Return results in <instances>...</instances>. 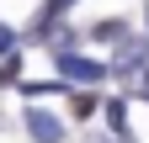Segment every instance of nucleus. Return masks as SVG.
<instances>
[{
    "instance_id": "obj_7",
    "label": "nucleus",
    "mask_w": 149,
    "mask_h": 143,
    "mask_svg": "<svg viewBox=\"0 0 149 143\" xmlns=\"http://www.w3.org/2000/svg\"><path fill=\"white\" fill-rule=\"evenodd\" d=\"M11 43H16V37H11V27H0V58L11 53Z\"/></svg>"
},
{
    "instance_id": "obj_8",
    "label": "nucleus",
    "mask_w": 149,
    "mask_h": 143,
    "mask_svg": "<svg viewBox=\"0 0 149 143\" xmlns=\"http://www.w3.org/2000/svg\"><path fill=\"white\" fill-rule=\"evenodd\" d=\"M144 16H149V11H144Z\"/></svg>"
},
{
    "instance_id": "obj_2",
    "label": "nucleus",
    "mask_w": 149,
    "mask_h": 143,
    "mask_svg": "<svg viewBox=\"0 0 149 143\" xmlns=\"http://www.w3.org/2000/svg\"><path fill=\"white\" fill-rule=\"evenodd\" d=\"M59 74H64V80H80V85H96V80H101V64L80 58V53H59Z\"/></svg>"
},
{
    "instance_id": "obj_4",
    "label": "nucleus",
    "mask_w": 149,
    "mask_h": 143,
    "mask_svg": "<svg viewBox=\"0 0 149 143\" xmlns=\"http://www.w3.org/2000/svg\"><path fill=\"white\" fill-rule=\"evenodd\" d=\"M96 37H101V43H123L128 32H123V21H101V27H96Z\"/></svg>"
},
{
    "instance_id": "obj_3",
    "label": "nucleus",
    "mask_w": 149,
    "mask_h": 143,
    "mask_svg": "<svg viewBox=\"0 0 149 143\" xmlns=\"http://www.w3.org/2000/svg\"><path fill=\"white\" fill-rule=\"evenodd\" d=\"M69 6H74V0H43V16H37V27H53Z\"/></svg>"
},
{
    "instance_id": "obj_6",
    "label": "nucleus",
    "mask_w": 149,
    "mask_h": 143,
    "mask_svg": "<svg viewBox=\"0 0 149 143\" xmlns=\"http://www.w3.org/2000/svg\"><path fill=\"white\" fill-rule=\"evenodd\" d=\"M96 111V96H74V117H91Z\"/></svg>"
},
{
    "instance_id": "obj_5",
    "label": "nucleus",
    "mask_w": 149,
    "mask_h": 143,
    "mask_svg": "<svg viewBox=\"0 0 149 143\" xmlns=\"http://www.w3.org/2000/svg\"><path fill=\"white\" fill-rule=\"evenodd\" d=\"M107 122L123 133V122H128V106H123V101H107Z\"/></svg>"
},
{
    "instance_id": "obj_1",
    "label": "nucleus",
    "mask_w": 149,
    "mask_h": 143,
    "mask_svg": "<svg viewBox=\"0 0 149 143\" xmlns=\"http://www.w3.org/2000/svg\"><path fill=\"white\" fill-rule=\"evenodd\" d=\"M27 133H32V143H64V122L53 111H43V106H32L27 111Z\"/></svg>"
}]
</instances>
